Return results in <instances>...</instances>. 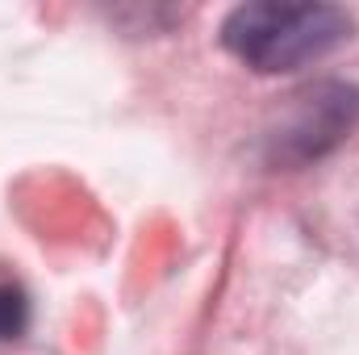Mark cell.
<instances>
[{
    "label": "cell",
    "instance_id": "6da1fadb",
    "mask_svg": "<svg viewBox=\"0 0 359 355\" xmlns=\"http://www.w3.org/2000/svg\"><path fill=\"white\" fill-rule=\"evenodd\" d=\"M355 34V17L339 4L251 0L226 13L222 46L251 72L280 76L334 55Z\"/></svg>",
    "mask_w": 359,
    "mask_h": 355
},
{
    "label": "cell",
    "instance_id": "7a4b0ae2",
    "mask_svg": "<svg viewBox=\"0 0 359 355\" xmlns=\"http://www.w3.org/2000/svg\"><path fill=\"white\" fill-rule=\"evenodd\" d=\"M359 126V88L347 80H313L297 88L264 134L268 163L305 168L343 147Z\"/></svg>",
    "mask_w": 359,
    "mask_h": 355
},
{
    "label": "cell",
    "instance_id": "3957f363",
    "mask_svg": "<svg viewBox=\"0 0 359 355\" xmlns=\"http://www.w3.org/2000/svg\"><path fill=\"white\" fill-rule=\"evenodd\" d=\"M29 330V297L21 284L0 280V339H21Z\"/></svg>",
    "mask_w": 359,
    "mask_h": 355
}]
</instances>
